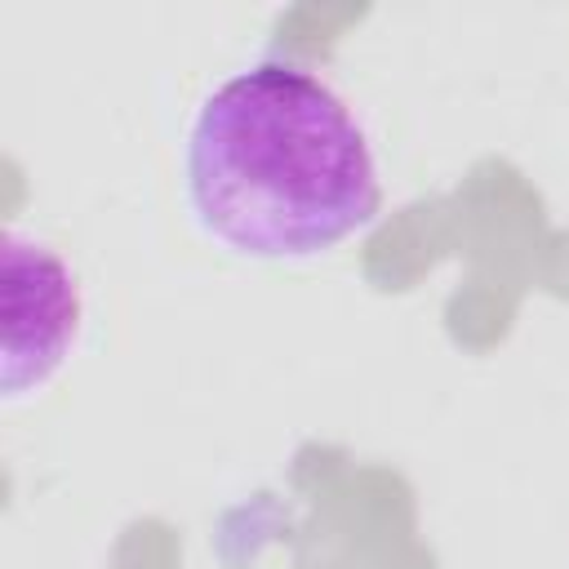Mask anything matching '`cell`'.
<instances>
[{
	"label": "cell",
	"mask_w": 569,
	"mask_h": 569,
	"mask_svg": "<svg viewBox=\"0 0 569 569\" xmlns=\"http://www.w3.org/2000/svg\"><path fill=\"white\" fill-rule=\"evenodd\" d=\"M187 204L240 258H316L382 209L373 147L307 67L262 58L218 80L187 129Z\"/></svg>",
	"instance_id": "obj_1"
},
{
	"label": "cell",
	"mask_w": 569,
	"mask_h": 569,
	"mask_svg": "<svg viewBox=\"0 0 569 569\" xmlns=\"http://www.w3.org/2000/svg\"><path fill=\"white\" fill-rule=\"evenodd\" d=\"M80 320L76 271L44 240L9 227L0 244V396L40 391L76 351Z\"/></svg>",
	"instance_id": "obj_2"
}]
</instances>
